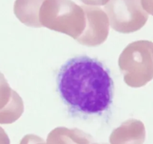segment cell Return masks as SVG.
Returning <instances> with one entry per match:
<instances>
[{
	"label": "cell",
	"instance_id": "obj_1",
	"mask_svg": "<svg viewBox=\"0 0 153 144\" xmlns=\"http://www.w3.org/2000/svg\"><path fill=\"white\" fill-rule=\"evenodd\" d=\"M56 85L71 114L101 115L113 103L114 83L110 71L97 59L77 56L68 59L59 71Z\"/></svg>",
	"mask_w": 153,
	"mask_h": 144
},
{
	"label": "cell",
	"instance_id": "obj_2",
	"mask_svg": "<svg viewBox=\"0 0 153 144\" xmlns=\"http://www.w3.org/2000/svg\"><path fill=\"white\" fill-rule=\"evenodd\" d=\"M42 27L64 33L76 40L86 27L82 5L71 0H45L39 12Z\"/></svg>",
	"mask_w": 153,
	"mask_h": 144
},
{
	"label": "cell",
	"instance_id": "obj_3",
	"mask_svg": "<svg viewBox=\"0 0 153 144\" xmlns=\"http://www.w3.org/2000/svg\"><path fill=\"white\" fill-rule=\"evenodd\" d=\"M119 67L128 86L139 88L153 79V42L137 41L120 54Z\"/></svg>",
	"mask_w": 153,
	"mask_h": 144
},
{
	"label": "cell",
	"instance_id": "obj_4",
	"mask_svg": "<svg viewBox=\"0 0 153 144\" xmlns=\"http://www.w3.org/2000/svg\"><path fill=\"white\" fill-rule=\"evenodd\" d=\"M104 10L111 27L120 33L140 30L149 18L140 0H110Z\"/></svg>",
	"mask_w": 153,
	"mask_h": 144
},
{
	"label": "cell",
	"instance_id": "obj_5",
	"mask_svg": "<svg viewBox=\"0 0 153 144\" xmlns=\"http://www.w3.org/2000/svg\"><path fill=\"white\" fill-rule=\"evenodd\" d=\"M86 15V27L76 41L87 47H96L104 43L109 35L110 21L107 14L95 6H82Z\"/></svg>",
	"mask_w": 153,
	"mask_h": 144
},
{
	"label": "cell",
	"instance_id": "obj_6",
	"mask_svg": "<svg viewBox=\"0 0 153 144\" xmlns=\"http://www.w3.org/2000/svg\"><path fill=\"white\" fill-rule=\"evenodd\" d=\"M24 111L23 101L17 92L11 89L3 74L0 72V124H11Z\"/></svg>",
	"mask_w": 153,
	"mask_h": 144
},
{
	"label": "cell",
	"instance_id": "obj_7",
	"mask_svg": "<svg viewBox=\"0 0 153 144\" xmlns=\"http://www.w3.org/2000/svg\"><path fill=\"white\" fill-rule=\"evenodd\" d=\"M146 128L141 121L130 119L112 131L110 144H143Z\"/></svg>",
	"mask_w": 153,
	"mask_h": 144
},
{
	"label": "cell",
	"instance_id": "obj_8",
	"mask_svg": "<svg viewBox=\"0 0 153 144\" xmlns=\"http://www.w3.org/2000/svg\"><path fill=\"white\" fill-rule=\"evenodd\" d=\"M45 0H16L14 12L22 23L29 27L41 28L39 12Z\"/></svg>",
	"mask_w": 153,
	"mask_h": 144
},
{
	"label": "cell",
	"instance_id": "obj_9",
	"mask_svg": "<svg viewBox=\"0 0 153 144\" xmlns=\"http://www.w3.org/2000/svg\"><path fill=\"white\" fill-rule=\"evenodd\" d=\"M92 137L78 128H56L50 132L47 144H91Z\"/></svg>",
	"mask_w": 153,
	"mask_h": 144
},
{
	"label": "cell",
	"instance_id": "obj_10",
	"mask_svg": "<svg viewBox=\"0 0 153 144\" xmlns=\"http://www.w3.org/2000/svg\"><path fill=\"white\" fill-rule=\"evenodd\" d=\"M20 144H47L40 137L35 134H27L23 137Z\"/></svg>",
	"mask_w": 153,
	"mask_h": 144
},
{
	"label": "cell",
	"instance_id": "obj_11",
	"mask_svg": "<svg viewBox=\"0 0 153 144\" xmlns=\"http://www.w3.org/2000/svg\"><path fill=\"white\" fill-rule=\"evenodd\" d=\"M83 3L86 5L90 6H101V5H106L110 0H80Z\"/></svg>",
	"mask_w": 153,
	"mask_h": 144
},
{
	"label": "cell",
	"instance_id": "obj_12",
	"mask_svg": "<svg viewBox=\"0 0 153 144\" xmlns=\"http://www.w3.org/2000/svg\"><path fill=\"white\" fill-rule=\"evenodd\" d=\"M143 8L147 14L153 16V0H140Z\"/></svg>",
	"mask_w": 153,
	"mask_h": 144
},
{
	"label": "cell",
	"instance_id": "obj_13",
	"mask_svg": "<svg viewBox=\"0 0 153 144\" xmlns=\"http://www.w3.org/2000/svg\"><path fill=\"white\" fill-rule=\"evenodd\" d=\"M0 144H10V139L2 128L0 127Z\"/></svg>",
	"mask_w": 153,
	"mask_h": 144
},
{
	"label": "cell",
	"instance_id": "obj_14",
	"mask_svg": "<svg viewBox=\"0 0 153 144\" xmlns=\"http://www.w3.org/2000/svg\"><path fill=\"white\" fill-rule=\"evenodd\" d=\"M94 144H107V143H94Z\"/></svg>",
	"mask_w": 153,
	"mask_h": 144
}]
</instances>
